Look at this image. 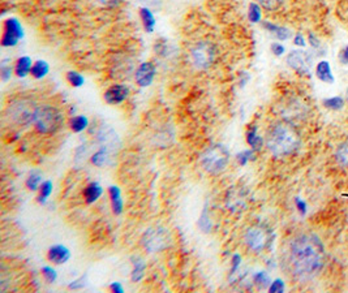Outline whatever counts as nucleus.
<instances>
[{"label":"nucleus","mask_w":348,"mask_h":293,"mask_svg":"<svg viewBox=\"0 0 348 293\" xmlns=\"http://www.w3.org/2000/svg\"><path fill=\"white\" fill-rule=\"evenodd\" d=\"M285 265L288 274L300 283L314 280L326 266V249L313 232H301L290 240Z\"/></svg>","instance_id":"nucleus-1"},{"label":"nucleus","mask_w":348,"mask_h":293,"mask_svg":"<svg viewBox=\"0 0 348 293\" xmlns=\"http://www.w3.org/2000/svg\"><path fill=\"white\" fill-rule=\"evenodd\" d=\"M301 136L296 125L285 120H276L266 130L265 146L276 159L292 157L300 150Z\"/></svg>","instance_id":"nucleus-2"},{"label":"nucleus","mask_w":348,"mask_h":293,"mask_svg":"<svg viewBox=\"0 0 348 293\" xmlns=\"http://www.w3.org/2000/svg\"><path fill=\"white\" fill-rule=\"evenodd\" d=\"M39 106L32 97H17L4 108V120L16 128H28L35 123Z\"/></svg>","instance_id":"nucleus-3"},{"label":"nucleus","mask_w":348,"mask_h":293,"mask_svg":"<svg viewBox=\"0 0 348 293\" xmlns=\"http://www.w3.org/2000/svg\"><path fill=\"white\" fill-rule=\"evenodd\" d=\"M64 123V115L60 108L54 104H41L35 119L34 128L42 136H51L60 129Z\"/></svg>","instance_id":"nucleus-4"},{"label":"nucleus","mask_w":348,"mask_h":293,"mask_svg":"<svg viewBox=\"0 0 348 293\" xmlns=\"http://www.w3.org/2000/svg\"><path fill=\"white\" fill-rule=\"evenodd\" d=\"M230 157L231 155L226 146L218 143L206 149L199 158V162L206 172H209L210 175H219L228 167Z\"/></svg>","instance_id":"nucleus-5"},{"label":"nucleus","mask_w":348,"mask_h":293,"mask_svg":"<svg viewBox=\"0 0 348 293\" xmlns=\"http://www.w3.org/2000/svg\"><path fill=\"white\" fill-rule=\"evenodd\" d=\"M218 48L210 41H198L192 46L189 51V57L192 65L197 70L210 69L217 60Z\"/></svg>","instance_id":"nucleus-6"},{"label":"nucleus","mask_w":348,"mask_h":293,"mask_svg":"<svg viewBox=\"0 0 348 293\" xmlns=\"http://www.w3.org/2000/svg\"><path fill=\"white\" fill-rule=\"evenodd\" d=\"M279 114H281L279 115L281 119L298 126L299 123L305 121L307 117L309 116L310 108L309 104L304 99H301L299 97H294L290 98L288 101L283 102V104H281Z\"/></svg>","instance_id":"nucleus-7"},{"label":"nucleus","mask_w":348,"mask_h":293,"mask_svg":"<svg viewBox=\"0 0 348 293\" xmlns=\"http://www.w3.org/2000/svg\"><path fill=\"white\" fill-rule=\"evenodd\" d=\"M244 241L252 252L261 253L271 243V231L263 224L252 226L244 235Z\"/></svg>","instance_id":"nucleus-8"},{"label":"nucleus","mask_w":348,"mask_h":293,"mask_svg":"<svg viewBox=\"0 0 348 293\" xmlns=\"http://www.w3.org/2000/svg\"><path fill=\"white\" fill-rule=\"evenodd\" d=\"M141 243L148 252H161L170 245L171 236L166 228H150L144 234Z\"/></svg>","instance_id":"nucleus-9"},{"label":"nucleus","mask_w":348,"mask_h":293,"mask_svg":"<svg viewBox=\"0 0 348 293\" xmlns=\"http://www.w3.org/2000/svg\"><path fill=\"white\" fill-rule=\"evenodd\" d=\"M24 38V28L16 17H10L3 22V33L0 43L3 47H15Z\"/></svg>","instance_id":"nucleus-10"},{"label":"nucleus","mask_w":348,"mask_h":293,"mask_svg":"<svg viewBox=\"0 0 348 293\" xmlns=\"http://www.w3.org/2000/svg\"><path fill=\"white\" fill-rule=\"evenodd\" d=\"M286 63L299 75H308L313 63V56L304 50H294L287 55Z\"/></svg>","instance_id":"nucleus-11"},{"label":"nucleus","mask_w":348,"mask_h":293,"mask_svg":"<svg viewBox=\"0 0 348 293\" xmlns=\"http://www.w3.org/2000/svg\"><path fill=\"white\" fill-rule=\"evenodd\" d=\"M97 142L99 148H103L112 154H116L121 148V139L116 132L110 126H102L97 132Z\"/></svg>","instance_id":"nucleus-12"},{"label":"nucleus","mask_w":348,"mask_h":293,"mask_svg":"<svg viewBox=\"0 0 348 293\" xmlns=\"http://www.w3.org/2000/svg\"><path fill=\"white\" fill-rule=\"evenodd\" d=\"M157 76V66L152 61H144L134 70V80L140 88H148L154 82Z\"/></svg>","instance_id":"nucleus-13"},{"label":"nucleus","mask_w":348,"mask_h":293,"mask_svg":"<svg viewBox=\"0 0 348 293\" xmlns=\"http://www.w3.org/2000/svg\"><path fill=\"white\" fill-rule=\"evenodd\" d=\"M129 97V89L123 84H114L107 89L103 94V99L110 106H117L127 101Z\"/></svg>","instance_id":"nucleus-14"},{"label":"nucleus","mask_w":348,"mask_h":293,"mask_svg":"<svg viewBox=\"0 0 348 293\" xmlns=\"http://www.w3.org/2000/svg\"><path fill=\"white\" fill-rule=\"evenodd\" d=\"M47 258L48 261L55 263V265H63V263H66L69 261L71 252L66 246L57 244V245H52L48 249Z\"/></svg>","instance_id":"nucleus-15"},{"label":"nucleus","mask_w":348,"mask_h":293,"mask_svg":"<svg viewBox=\"0 0 348 293\" xmlns=\"http://www.w3.org/2000/svg\"><path fill=\"white\" fill-rule=\"evenodd\" d=\"M262 28L266 32L274 35L278 41H288L292 37V32L288 28H285L282 25H276L271 21H262Z\"/></svg>","instance_id":"nucleus-16"},{"label":"nucleus","mask_w":348,"mask_h":293,"mask_svg":"<svg viewBox=\"0 0 348 293\" xmlns=\"http://www.w3.org/2000/svg\"><path fill=\"white\" fill-rule=\"evenodd\" d=\"M316 77L323 84L332 85L335 82V77L332 75L331 65L327 60H320L316 65Z\"/></svg>","instance_id":"nucleus-17"},{"label":"nucleus","mask_w":348,"mask_h":293,"mask_svg":"<svg viewBox=\"0 0 348 293\" xmlns=\"http://www.w3.org/2000/svg\"><path fill=\"white\" fill-rule=\"evenodd\" d=\"M247 143L254 152H260L262 146L265 145V137L258 134L257 125H250L247 130Z\"/></svg>","instance_id":"nucleus-18"},{"label":"nucleus","mask_w":348,"mask_h":293,"mask_svg":"<svg viewBox=\"0 0 348 293\" xmlns=\"http://www.w3.org/2000/svg\"><path fill=\"white\" fill-rule=\"evenodd\" d=\"M102 194H103V188L101 186V184L95 183V181L88 184L85 186V189H84V199H85L88 205L95 203V202L101 198Z\"/></svg>","instance_id":"nucleus-19"},{"label":"nucleus","mask_w":348,"mask_h":293,"mask_svg":"<svg viewBox=\"0 0 348 293\" xmlns=\"http://www.w3.org/2000/svg\"><path fill=\"white\" fill-rule=\"evenodd\" d=\"M33 61L32 59L29 56H21L19 57V59L15 61V65H13V68H15V75H16L17 77H20V79H25L28 75H30V72H32V66H33Z\"/></svg>","instance_id":"nucleus-20"},{"label":"nucleus","mask_w":348,"mask_h":293,"mask_svg":"<svg viewBox=\"0 0 348 293\" xmlns=\"http://www.w3.org/2000/svg\"><path fill=\"white\" fill-rule=\"evenodd\" d=\"M108 195H110L111 201V207H112V211L115 215H120L123 212L124 202L121 198V192L117 186L112 185L108 188Z\"/></svg>","instance_id":"nucleus-21"},{"label":"nucleus","mask_w":348,"mask_h":293,"mask_svg":"<svg viewBox=\"0 0 348 293\" xmlns=\"http://www.w3.org/2000/svg\"><path fill=\"white\" fill-rule=\"evenodd\" d=\"M115 154H112L111 152L106 150L103 148H99L94 154L92 155V163L97 167H106V166H110L112 163V158Z\"/></svg>","instance_id":"nucleus-22"},{"label":"nucleus","mask_w":348,"mask_h":293,"mask_svg":"<svg viewBox=\"0 0 348 293\" xmlns=\"http://www.w3.org/2000/svg\"><path fill=\"white\" fill-rule=\"evenodd\" d=\"M140 19H141V22H143V26L146 30V33L154 32L157 21H155L154 13L152 12L150 8H148V7H141V8H140Z\"/></svg>","instance_id":"nucleus-23"},{"label":"nucleus","mask_w":348,"mask_h":293,"mask_svg":"<svg viewBox=\"0 0 348 293\" xmlns=\"http://www.w3.org/2000/svg\"><path fill=\"white\" fill-rule=\"evenodd\" d=\"M48 72H50V65H48L47 61H46V60H37V61H34V64H33L30 75H32V77H34L35 80H42L47 76Z\"/></svg>","instance_id":"nucleus-24"},{"label":"nucleus","mask_w":348,"mask_h":293,"mask_svg":"<svg viewBox=\"0 0 348 293\" xmlns=\"http://www.w3.org/2000/svg\"><path fill=\"white\" fill-rule=\"evenodd\" d=\"M69 125L71 130L75 133H81L84 130L88 129L89 126V119L85 116V115H76L69 119Z\"/></svg>","instance_id":"nucleus-25"},{"label":"nucleus","mask_w":348,"mask_h":293,"mask_svg":"<svg viewBox=\"0 0 348 293\" xmlns=\"http://www.w3.org/2000/svg\"><path fill=\"white\" fill-rule=\"evenodd\" d=\"M336 163L343 168H348V141L342 142L336 146V150L334 153Z\"/></svg>","instance_id":"nucleus-26"},{"label":"nucleus","mask_w":348,"mask_h":293,"mask_svg":"<svg viewBox=\"0 0 348 293\" xmlns=\"http://www.w3.org/2000/svg\"><path fill=\"white\" fill-rule=\"evenodd\" d=\"M145 270H146V263L143 258H134L133 259V270L132 274H130V279L132 281H141L145 276Z\"/></svg>","instance_id":"nucleus-27"},{"label":"nucleus","mask_w":348,"mask_h":293,"mask_svg":"<svg viewBox=\"0 0 348 293\" xmlns=\"http://www.w3.org/2000/svg\"><path fill=\"white\" fill-rule=\"evenodd\" d=\"M248 20L252 24H258L262 20V7L257 2H250L248 6Z\"/></svg>","instance_id":"nucleus-28"},{"label":"nucleus","mask_w":348,"mask_h":293,"mask_svg":"<svg viewBox=\"0 0 348 293\" xmlns=\"http://www.w3.org/2000/svg\"><path fill=\"white\" fill-rule=\"evenodd\" d=\"M256 2L262 7V10L267 12H278L279 10H282L286 0H256Z\"/></svg>","instance_id":"nucleus-29"},{"label":"nucleus","mask_w":348,"mask_h":293,"mask_svg":"<svg viewBox=\"0 0 348 293\" xmlns=\"http://www.w3.org/2000/svg\"><path fill=\"white\" fill-rule=\"evenodd\" d=\"M65 79L68 81V84L71 86H73V88H81L85 84V79H84L83 75L76 72V70H69V72L66 73Z\"/></svg>","instance_id":"nucleus-30"},{"label":"nucleus","mask_w":348,"mask_h":293,"mask_svg":"<svg viewBox=\"0 0 348 293\" xmlns=\"http://www.w3.org/2000/svg\"><path fill=\"white\" fill-rule=\"evenodd\" d=\"M344 99L342 97H331L327 98V99H323V106L329 110L332 111H339L344 107Z\"/></svg>","instance_id":"nucleus-31"},{"label":"nucleus","mask_w":348,"mask_h":293,"mask_svg":"<svg viewBox=\"0 0 348 293\" xmlns=\"http://www.w3.org/2000/svg\"><path fill=\"white\" fill-rule=\"evenodd\" d=\"M51 193H52V183H51L50 180L43 181V183L41 184V188H39V195H38V202L41 203V205H44V203H46V201L48 199Z\"/></svg>","instance_id":"nucleus-32"},{"label":"nucleus","mask_w":348,"mask_h":293,"mask_svg":"<svg viewBox=\"0 0 348 293\" xmlns=\"http://www.w3.org/2000/svg\"><path fill=\"white\" fill-rule=\"evenodd\" d=\"M43 183L42 181V175L39 172H32L29 175V177L26 179V188L29 190H37L41 188V184Z\"/></svg>","instance_id":"nucleus-33"},{"label":"nucleus","mask_w":348,"mask_h":293,"mask_svg":"<svg viewBox=\"0 0 348 293\" xmlns=\"http://www.w3.org/2000/svg\"><path fill=\"white\" fill-rule=\"evenodd\" d=\"M253 283L256 284V287L258 288V289H265V288L269 287L270 277H269V275H267V272H265V271L257 272V274L253 276Z\"/></svg>","instance_id":"nucleus-34"},{"label":"nucleus","mask_w":348,"mask_h":293,"mask_svg":"<svg viewBox=\"0 0 348 293\" xmlns=\"http://www.w3.org/2000/svg\"><path fill=\"white\" fill-rule=\"evenodd\" d=\"M13 73H15V68H13L11 64H7V61H3L2 66H0V77H2V81H8V80L12 77Z\"/></svg>","instance_id":"nucleus-35"},{"label":"nucleus","mask_w":348,"mask_h":293,"mask_svg":"<svg viewBox=\"0 0 348 293\" xmlns=\"http://www.w3.org/2000/svg\"><path fill=\"white\" fill-rule=\"evenodd\" d=\"M42 275H43L44 280L48 281V283H54L57 279L56 270L50 267V266H44V267H42Z\"/></svg>","instance_id":"nucleus-36"},{"label":"nucleus","mask_w":348,"mask_h":293,"mask_svg":"<svg viewBox=\"0 0 348 293\" xmlns=\"http://www.w3.org/2000/svg\"><path fill=\"white\" fill-rule=\"evenodd\" d=\"M254 150H244L238 154V162L240 166H247L250 159H253Z\"/></svg>","instance_id":"nucleus-37"},{"label":"nucleus","mask_w":348,"mask_h":293,"mask_svg":"<svg viewBox=\"0 0 348 293\" xmlns=\"http://www.w3.org/2000/svg\"><path fill=\"white\" fill-rule=\"evenodd\" d=\"M270 50H271V52L275 55V56H283L286 52V47L282 43H279V42H274V43H271Z\"/></svg>","instance_id":"nucleus-38"},{"label":"nucleus","mask_w":348,"mask_h":293,"mask_svg":"<svg viewBox=\"0 0 348 293\" xmlns=\"http://www.w3.org/2000/svg\"><path fill=\"white\" fill-rule=\"evenodd\" d=\"M269 290L272 293H279L285 290V283L281 279H276V280L272 281V284L269 287Z\"/></svg>","instance_id":"nucleus-39"},{"label":"nucleus","mask_w":348,"mask_h":293,"mask_svg":"<svg viewBox=\"0 0 348 293\" xmlns=\"http://www.w3.org/2000/svg\"><path fill=\"white\" fill-rule=\"evenodd\" d=\"M338 59L342 65H348V44H345L344 47L339 51Z\"/></svg>","instance_id":"nucleus-40"},{"label":"nucleus","mask_w":348,"mask_h":293,"mask_svg":"<svg viewBox=\"0 0 348 293\" xmlns=\"http://www.w3.org/2000/svg\"><path fill=\"white\" fill-rule=\"evenodd\" d=\"M98 2L106 8H116L123 3L124 0H98Z\"/></svg>","instance_id":"nucleus-41"},{"label":"nucleus","mask_w":348,"mask_h":293,"mask_svg":"<svg viewBox=\"0 0 348 293\" xmlns=\"http://www.w3.org/2000/svg\"><path fill=\"white\" fill-rule=\"evenodd\" d=\"M294 43L295 46H298V47H305L307 39H305V37L301 34V33H298V34H295L294 37Z\"/></svg>","instance_id":"nucleus-42"},{"label":"nucleus","mask_w":348,"mask_h":293,"mask_svg":"<svg viewBox=\"0 0 348 293\" xmlns=\"http://www.w3.org/2000/svg\"><path fill=\"white\" fill-rule=\"evenodd\" d=\"M240 263H241L240 254H235L234 257H232V268H231L232 274H235V272L238 271L239 267H240Z\"/></svg>","instance_id":"nucleus-43"},{"label":"nucleus","mask_w":348,"mask_h":293,"mask_svg":"<svg viewBox=\"0 0 348 293\" xmlns=\"http://www.w3.org/2000/svg\"><path fill=\"white\" fill-rule=\"evenodd\" d=\"M308 41H309V43H310V46L313 48H318L321 47V42H320V39L317 38L316 35L313 34V33H309V37H308Z\"/></svg>","instance_id":"nucleus-44"},{"label":"nucleus","mask_w":348,"mask_h":293,"mask_svg":"<svg viewBox=\"0 0 348 293\" xmlns=\"http://www.w3.org/2000/svg\"><path fill=\"white\" fill-rule=\"evenodd\" d=\"M84 285H85V277L83 276L73 281V283H71L69 288L71 289H81V288H84Z\"/></svg>","instance_id":"nucleus-45"},{"label":"nucleus","mask_w":348,"mask_h":293,"mask_svg":"<svg viewBox=\"0 0 348 293\" xmlns=\"http://www.w3.org/2000/svg\"><path fill=\"white\" fill-rule=\"evenodd\" d=\"M295 202H296V207H298L299 211L304 215L305 211H307V205H305V202L301 201V199H299V198L295 199Z\"/></svg>","instance_id":"nucleus-46"},{"label":"nucleus","mask_w":348,"mask_h":293,"mask_svg":"<svg viewBox=\"0 0 348 293\" xmlns=\"http://www.w3.org/2000/svg\"><path fill=\"white\" fill-rule=\"evenodd\" d=\"M110 289L112 290V292H116V293H123L124 292L123 285H121L120 283H117V281H115V283L111 284Z\"/></svg>","instance_id":"nucleus-47"}]
</instances>
